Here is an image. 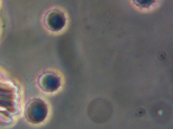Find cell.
I'll return each instance as SVG.
<instances>
[{
	"instance_id": "1",
	"label": "cell",
	"mask_w": 173,
	"mask_h": 129,
	"mask_svg": "<svg viewBox=\"0 0 173 129\" xmlns=\"http://www.w3.org/2000/svg\"><path fill=\"white\" fill-rule=\"evenodd\" d=\"M88 116L93 121L102 124L111 117L113 109L109 101L102 98L94 99L90 103L88 108Z\"/></svg>"
},
{
	"instance_id": "2",
	"label": "cell",
	"mask_w": 173,
	"mask_h": 129,
	"mask_svg": "<svg viewBox=\"0 0 173 129\" xmlns=\"http://www.w3.org/2000/svg\"><path fill=\"white\" fill-rule=\"evenodd\" d=\"M46 114L47 108L42 101L38 100L33 104L31 110L30 116L33 121L40 122L42 121Z\"/></svg>"
},
{
	"instance_id": "3",
	"label": "cell",
	"mask_w": 173,
	"mask_h": 129,
	"mask_svg": "<svg viewBox=\"0 0 173 129\" xmlns=\"http://www.w3.org/2000/svg\"><path fill=\"white\" fill-rule=\"evenodd\" d=\"M41 86L44 90L52 92L58 88L59 85L58 78L52 73L44 74L40 80Z\"/></svg>"
}]
</instances>
